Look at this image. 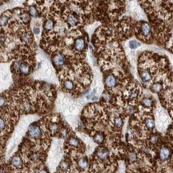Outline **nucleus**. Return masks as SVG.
<instances>
[{"mask_svg": "<svg viewBox=\"0 0 173 173\" xmlns=\"http://www.w3.org/2000/svg\"><path fill=\"white\" fill-rule=\"evenodd\" d=\"M139 105L143 107V110L145 112H150L151 110L152 109L153 105H154V100L152 97H144L140 100V102H139Z\"/></svg>", "mask_w": 173, "mask_h": 173, "instance_id": "6", "label": "nucleus"}, {"mask_svg": "<svg viewBox=\"0 0 173 173\" xmlns=\"http://www.w3.org/2000/svg\"><path fill=\"white\" fill-rule=\"evenodd\" d=\"M11 164L14 167H15L16 169H21L23 167V163L22 158L19 156H14L11 160Z\"/></svg>", "mask_w": 173, "mask_h": 173, "instance_id": "12", "label": "nucleus"}, {"mask_svg": "<svg viewBox=\"0 0 173 173\" xmlns=\"http://www.w3.org/2000/svg\"><path fill=\"white\" fill-rule=\"evenodd\" d=\"M160 141V136L158 133H152L148 135V139H147V146L150 148L156 147L159 144Z\"/></svg>", "mask_w": 173, "mask_h": 173, "instance_id": "9", "label": "nucleus"}, {"mask_svg": "<svg viewBox=\"0 0 173 173\" xmlns=\"http://www.w3.org/2000/svg\"><path fill=\"white\" fill-rule=\"evenodd\" d=\"M104 82H105L106 88L109 89V90L115 89V87H117L119 84L118 77L116 75L113 74V73H110L105 78Z\"/></svg>", "mask_w": 173, "mask_h": 173, "instance_id": "3", "label": "nucleus"}, {"mask_svg": "<svg viewBox=\"0 0 173 173\" xmlns=\"http://www.w3.org/2000/svg\"><path fill=\"white\" fill-rule=\"evenodd\" d=\"M135 33L136 37L146 43H151L152 41V29L149 22H139L136 23Z\"/></svg>", "mask_w": 173, "mask_h": 173, "instance_id": "1", "label": "nucleus"}, {"mask_svg": "<svg viewBox=\"0 0 173 173\" xmlns=\"http://www.w3.org/2000/svg\"><path fill=\"white\" fill-rule=\"evenodd\" d=\"M52 61L56 68H62L66 62V57L63 54L61 53H55L52 57Z\"/></svg>", "mask_w": 173, "mask_h": 173, "instance_id": "5", "label": "nucleus"}, {"mask_svg": "<svg viewBox=\"0 0 173 173\" xmlns=\"http://www.w3.org/2000/svg\"><path fill=\"white\" fill-rule=\"evenodd\" d=\"M171 150L167 146H162L158 152V156L161 161H166L171 157Z\"/></svg>", "mask_w": 173, "mask_h": 173, "instance_id": "7", "label": "nucleus"}, {"mask_svg": "<svg viewBox=\"0 0 173 173\" xmlns=\"http://www.w3.org/2000/svg\"><path fill=\"white\" fill-rule=\"evenodd\" d=\"M93 140H94V141L96 142V144H102L104 143V140H105V135L103 132H96V133L93 135Z\"/></svg>", "mask_w": 173, "mask_h": 173, "instance_id": "13", "label": "nucleus"}, {"mask_svg": "<svg viewBox=\"0 0 173 173\" xmlns=\"http://www.w3.org/2000/svg\"><path fill=\"white\" fill-rule=\"evenodd\" d=\"M112 124L113 126L115 127V128L116 129H120L124 125V119L119 116L115 117L112 120Z\"/></svg>", "mask_w": 173, "mask_h": 173, "instance_id": "14", "label": "nucleus"}, {"mask_svg": "<svg viewBox=\"0 0 173 173\" xmlns=\"http://www.w3.org/2000/svg\"><path fill=\"white\" fill-rule=\"evenodd\" d=\"M27 13L30 15V16L37 17L39 11H38V8L36 7L35 6L30 5L28 6V7H27Z\"/></svg>", "mask_w": 173, "mask_h": 173, "instance_id": "16", "label": "nucleus"}, {"mask_svg": "<svg viewBox=\"0 0 173 173\" xmlns=\"http://www.w3.org/2000/svg\"><path fill=\"white\" fill-rule=\"evenodd\" d=\"M66 144L70 148H75V149H80L82 147V145H83L82 142L78 138L73 136H71L68 137Z\"/></svg>", "mask_w": 173, "mask_h": 173, "instance_id": "10", "label": "nucleus"}, {"mask_svg": "<svg viewBox=\"0 0 173 173\" xmlns=\"http://www.w3.org/2000/svg\"><path fill=\"white\" fill-rule=\"evenodd\" d=\"M33 32H34L35 34H39L40 33V29L39 27H35Z\"/></svg>", "mask_w": 173, "mask_h": 173, "instance_id": "19", "label": "nucleus"}, {"mask_svg": "<svg viewBox=\"0 0 173 173\" xmlns=\"http://www.w3.org/2000/svg\"><path fill=\"white\" fill-rule=\"evenodd\" d=\"M95 156H96V160L104 163L109 160L110 157V152L107 147L101 146L96 149V153H95Z\"/></svg>", "mask_w": 173, "mask_h": 173, "instance_id": "2", "label": "nucleus"}, {"mask_svg": "<svg viewBox=\"0 0 173 173\" xmlns=\"http://www.w3.org/2000/svg\"><path fill=\"white\" fill-rule=\"evenodd\" d=\"M59 169L62 170L63 171H68V169L70 168V164L68 161H62L59 164V167H58Z\"/></svg>", "mask_w": 173, "mask_h": 173, "instance_id": "17", "label": "nucleus"}, {"mask_svg": "<svg viewBox=\"0 0 173 173\" xmlns=\"http://www.w3.org/2000/svg\"><path fill=\"white\" fill-rule=\"evenodd\" d=\"M27 135L29 137L33 138V139H39L42 136V129L39 125L32 124L29 126Z\"/></svg>", "mask_w": 173, "mask_h": 173, "instance_id": "4", "label": "nucleus"}, {"mask_svg": "<svg viewBox=\"0 0 173 173\" xmlns=\"http://www.w3.org/2000/svg\"><path fill=\"white\" fill-rule=\"evenodd\" d=\"M150 89L152 93H159L162 91L163 86H162V84L160 83V82H155V83H153L152 85V86H150Z\"/></svg>", "mask_w": 173, "mask_h": 173, "instance_id": "15", "label": "nucleus"}, {"mask_svg": "<svg viewBox=\"0 0 173 173\" xmlns=\"http://www.w3.org/2000/svg\"><path fill=\"white\" fill-rule=\"evenodd\" d=\"M76 165H77L78 169L81 170V171H84V170L88 168L89 162L86 157L79 156V158H78L77 161H76Z\"/></svg>", "mask_w": 173, "mask_h": 173, "instance_id": "11", "label": "nucleus"}, {"mask_svg": "<svg viewBox=\"0 0 173 173\" xmlns=\"http://www.w3.org/2000/svg\"><path fill=\"white\" fill-rule=\"evenodd\" d=\"M140 43L137 41H135V40H132V41H130L129 42V47L131 49H136L138 47H140Z\"/></svg>", "mask_w": 173, "mask_h": 173, "instance_id": "18", "label": "nucleus"}, {"mask_svg": "<svg viewBox=\"0 0 173 173\" xmlns=\"http://www.w3.org/2000/svg\"><path fill=\"white\" fill-rule=\"evenodd\" d=\"M56 25V21L53 17H48L43 23V29L45 30V33H49V32L52 31L55 27Z\"/></svg>", "mask_w": 173, "mask_h": 173, "instance_id": "8", "label": "nucleus"}]
</instances>
